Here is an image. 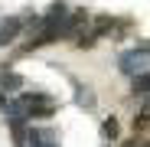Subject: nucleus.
Here are the masks:
<instances>
[{"label": "nucleus", "instance_id": "1", "mask_svg": "<svg viewBox=\"0 0 150 147\" xmlns=\"http://www.w3.org/2000/svg\"><path fill=\"white\" fill-rule=\"evenodd\" d=\"M13 102H16V108L23 111L26 121H46V118L56 114V102H52V95H46V92L20 95V98H13Z\"/></svg>", "mask_w": 150, "mask_h": 147}, {"label": "nucleus", "instance_id": "2", "mask_svg": "<svg viewBox=\"0 0 150 147\" xmlns=\"http://www.w3.org/2000/svg\"><path fill=\"white\" fill-rule=\"evenodd\" d=\"M147 59H150V53H147V46L140 43V46L127 49V53L117 59V65H121L124 75H137V72H147Z\"/></svg>", "mask_w": 150, "mask_h": 147}, {"label": "nucleus", "instance_id": "3", "mask_svg": "<svg viewBox=\"0 0 150 147\" xmlns=\"http://www.w3.org/2000/svg\"><path fill=\"white\" fill-rule=\"evenodd\" d=\"M62 26L56 30V36H75L82 26H88V16H85V10H75V13H69V16H62L59 20Z\"/></svg>", "mask_w": 150, "mask_h": 147}, {"label": "nucleus", "instance_id": "4", "mask_svg": "<svg viewBox=\"0 0 150 147\" xmlns=\"http://www.w3.org/2000/svg\"><path fill=\"white\" fill-rule=\"evenodd\" d=\"M30 147H59V134L52 128H30Z\"/></svg>", "mask_w": 150, "mask_h": 147}, {"label": "nucleus", "instance_id": "5", "mask_svg": "<svg viewBox=\"0 0 150 147\" xmlns=\"http://www.w3.org/2000/svg\"><path fill=\"white\" fill-rule=\"evenodd\" d=\"M111 23H114L111 16H98V20H95V26H91V33H88V36H82V39H79V46H82V49L95 46L98 39H101V36H105V33L111 30Z\"/></svg>", "mask_w": 150, "mask_h": 147}, {"label": "nucleus", "instance_id": "6", "mask_svg": "<svg viewBox=\"0 0 150 147\" xmlns=\"http://www.w3.org/2000/svg\"><path fill=\"white\" fill-rule=\"evenodd\" d=\"M20 30H23V20H20V16H10V20H0V46L13 43V39L20 36Z\"/></svg>", "mask_w": 150, "mask_h": 147}, {"label": "nucleus", "instance_id": "7", "mask_svg": "<svg viewBox=\"0 0 150 147\" xmlns=\"http://www.w3.org/2000/svg\"><path fill=\"white\" fill-rule=\"evenodd\" d=\"M72 88H75V102H79L82 108H95V92L88 85H82L79 79H72Z\"/></svg>", "mask_w": 150, "mask_h": 147}, {"label": "nucleus", "instance_id": "8", "mask_svg": "<svg viewBox=\"0 0 150 147\" xmlns=\"http://www.w3.org/2000/svg\"><path fill=\"white\" fill-rule=\"evenodd\" d=\"M20 85H23V79L16 75V72H10V69L0 72V88L4 92H20Z\"/></svg>", "mask_w": 150, "mask_h": 147}, {"label": "nucleus", "instance_id": "9", "mask_svg": "<svg viewBox=\"0 0 150 147\" xmlns=\"http://www.w3.org/2000/svg\"><path fill=\"white\" fill-rule=\"evenodd\" d=\"M134 82H131V88H134V95H140V98H147V88H150V72H137V75H131Z\"/></svg>", "mask_w": 150, "mask_h": 147}, {"label": "nucleus", "instance_id": "10", "mask_svg": "<svg viewBox=\"0 0 150 147\" xmlns=\"http://www.w3.org/2000/svg\"><path fill=\"white\" fill-rule=\"evenodd\" d=\"M10 131H13V141L23 144V141H26V121H23V118H10Z\"/></svg>", "mask_w": 150, "mask_h": 147}, {"label": "nucleus", "instance_id": "11", "mask_svg": "<svg viewBox=\"0 0 150 147\" xmlns=\"http://www.w3.org/2000/svg\"><path fill=\"white\" fill-rule=\"evenodd\" d=\"M101 134L108 137V141H114L117 134H121V124H117V118L111 114V118H105V124H101Z\"/></svg>", "mask_w": 150, "mask_h": 147}, {"label": "nucleus", "instance_id": "12", "mask_svg": "<svg viewBox=\"0 0 150 147\" xmlns=\"http://www.w3.org/2000/svg\"><path fill=\"white\" fill-rule=\"evenodd\" d=\"M134 128L137 131H147V105H140V114L134 118Z\"/></svg>", "mask_w": 150, "mask_h": 147}, {"label": "nucleus", "instance_id": "13", "mask_svg": "<svg viewBox=\"0 0 150 147\" xmlns=\"http://www.w3.org/2000/svg\"><path fill=\"white\" fill-rule=\"evenodd\" d=\"M4 108H7V92L0 88V111H4Z\"/></svg>", "mask_w": 150, "mask_h": 147}]
</instances>
